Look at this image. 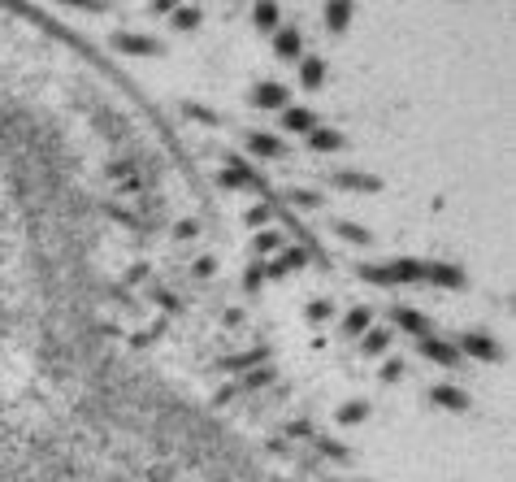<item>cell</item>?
Listing matches in <instances>:
<instances>
[{
	"label": "cell",
	"instance_id": "14",
	"mask_svg": "<svg viewBox=\"0 0 516 482\" xmlns=\"http://www.w3.org/2000/svg\"><path fill=\"white\" fill-rule=\"evenodd\" d=\"M247 144H252V152H256V157H278V152H282V144H278L273 135H261V131H256Z\"/></svg>",
	"mask_w": 516,
	"mask_h": 482
},
{
	"label": "cell",
	"instance_id": "12",
	"mask_svg": "<svg viewBox=\"0 0 516 482\" xmlns=\"http://www.w3.org/2000/svg\"><path fill=\"white\" fill-rule=\"evenodd\" d=\"M299 83L304 87H321L325 83V61H304L299 65Z\"/></svg>",
	"mask_w": 516,
	"mask_h": 482
},
{
	"label": "cell",
	"instance_id": "15",
	"mask_svg": "<svg viewBox=\"0 0 516 482\" xmlns=\"http://www.w3.org/2000/svg\"><path fill=\"white\" fill-rule=\"evenodd\" d=\"M221 183H226V187H252V174H247V165H239V161H235V165L221 174Z\"/></svg>",
	"mask_w": 516,
	"mask_h": 482
},
{
	"label": "cell",
	"instance_id": "28",
	"mask_svg": "<svg viewBox=\"0 0 516 482\" xmlns=\"http://www.w3.org/2000/svg\"><path fill=\"white\" fill-rule=\"evenodd\" d=\"M247 222H252V226H265V222H269V209H265V205H256V209L247 213Z\"/></svg>",
	"mask_w": 516,
	"mask_h": 482
},
{
	"label": "cell",
	"instance_id": "3",
	"mask_svg": "<svg viewBox=\"0 0 516 482\" xmlns=\"http://www.w3.org/2000/svg\"><path fill=\"white\" fill-rule=\"evenodd\" d=\"M334 187H343V191H378L382 183L373 179V174H351V170H339V174H334Z\"/></svg>",
	"mask_w": 516,
	"mask_h": 482
},
{
	"label": "cell",
	"instance_id": "2",
	"mask_svg": "<svg viewBox=\"0 0 516 482\" xmlns=\"http://www.w3.org/2000/svg\"><path fill=\"white\" fill-rule=\"evenodd\" d=\"M252 105L256 109H282V105H287V87H282V83H261L252 91Z\"/></svg>",
	"mask_w": 516,
	"mask_h": 482
},
{
	"label": "cell",
	"instance_id": "29",
	"mask_svg": "<svg viewBox=\"0 0 516 482\" xmlns=\"http://www.w3.org/2000/svg\"><path fill=\"white\" fill-rule=\"evenodd\" d=\"M213 269H217V261H213V257H200V261H195V274H200V278H209Z\"/></svg>",
	"mask_w": 516,
	"mask_h": 482
},
{
	"label": "cell",
	"instance_id": "4",
	"mask_svg": "<svg viewBox=\"0 0 516 482\" xmlns=\"http://www.w3.org/2000/svg\"><path fill=\"white\" fill-rule=\"evenodd\" d=\"M347 22H351V0H325V27L339 35L347 31Z\"/></svg>",
	"mask_w": 516,
	"mask_h": 482
},
{
	"label": "cell",
	"instance_id": "19",
	"mask_svg": "<svg viewBox=\"0 0 516 482\" xmlns=\"http://www.w3.org/2000/svg\"><path fill=\"white\" fill-rule=\"evenodd\" d=\"M174 27L178 31H195L200 27V9H174Z\"/></svg>",
	"mask_w": 516,
	"mask_h": 482
},
{
	"label": "cell",
	"instance_id": "9",
	"mask_svg": "<svg viewBox=\"0 0 516 482\" xmlns=\"http://www.w3.org/2000/svg\"><path fill=\"white\" fill-rule=\"evenodd\" d=\"M334 235H343L351 243H373V231H365V226H356V222H334Z\"/></svg>",
	"mask_w": 516,
	"mask_h": 482
},
{
	"label": "cell",
	"instance_id": "7",
	"mask_svg": "<svg viewBox=\"0 0 516 482\" xmlns=\"http://www.w3.org/2000/svg\"><path fill=\"white\" fill-rule=\"evenodd\" d=\"M425 278H430V283H438V287H464V274L456 265H430Z\"/></svg>",
	"mask_w": 516,
	"mask_h": 482
},
{
	"label": "cell",
	"instance_id": "10",
	"mask_svg": "<svg viewBox=\"0 0 516 482\" xmlns=\"http://www.w3.org/2000/svg\"><path fill=\"white\" fill-rule=\"evenodd\" d=\"M460 343H464V352H469V357H486V361L495 357V343H490L486 335H464Z\"/></svg>",
	"mask_w": 516,
	"mask_h": 482
},
{
	"label": "cell",
	"instance_id": "21",
	"mask_svg": "<svg viewBox=\"0 0 516 482\" xmlns=\"http://www.w3.org/2000/svg\"><path fill=\"white\" fill-rule=\"evenodd\" d=\"M278 265H282V274H287V269H299V265H308V252H304V248H291Z\"/></svg>",
	"mask_w": 516,
	"mask_h": 482
},
{
	"label": "cell",
	"instance_id": "6",
	"mask_svg": "<svg viewBox=\"0 0 516 482\" xmlns=\"http://www.w3.org/2000/svg\"><path fill=\"white\" fill-rule=\"evenodd\" d=\"M308 148H317V152H339V148H343V135H339V131H325V126H313V131H308Z\"/></svg>",
	"mask_w": 516,
	"mask_h": 482
},
{
	"label": "cell",
	"instance_id": "18",
	"mask_svg": "<svg viewBox=\"0 0 516 482\" xmlns=\"http://www.w3.org/2000/svg\"><path fill=\"white\" fill-rule=\"evenodd\" d=\"M434 400L443 404V409H464V404H469V400H464L456 387H438V391H434Z\"/></svg>",
	"mask_w": 516,
	"mask_h": 482
},
{
	"label": "cell",
	"instance_id": "26",
	"mask_svg": "<svg viewBox=\"0 0 516 482\" xmlns=\"http://www.w3.org/2000/svg\"><path fill=\"white\" fill-rule=\"evenodd\" d=\"M61 5H74V9H91V13H100V9H105V0H61Z\"/></svg>",
	"mask_w": 516,
	"mask_h": 482
},
{
	"label": "cell",
	"instance_id": "23",
	"mask_svg": "<svg viewBox=\"0 0 516 482\" xmlns=\"http://www.w3.org/2000/svg\"><path fill=\"white\" fill-rule=\"evenodd\" d=\"M265 278H269V265H256V269H247V278H243V287H247V291H256V287H261V283H265Z\"/></svg>",
	"mask_w": 516,
	"mask_h": 482
},
{
	"label": "cell",
	"instance_id": "20",
	"mask_svg": "<svg viewBox=\"0 0 516 482\" xmlns=\"http://www.w3.org/2000/svg\"><path fill=\"white\" fill-rule=\"evenodd\" d=\"M395 317H399V326H404V331H412V335H425V317H421V313H408V309H399Z\"/></svg>",
	"mask_w": 516,
	"mask_h": 482
},
{
	"label": "cell",
	"instance_id": "27",
	"mask_svg": "<svg viewBox=\"0 0 516 482\" xmlns=\"http://www.w3.org/2000/svg\"><path fill=\"white\" fill-rule=\"evenodd\" d=\"M308 317H313V322H325V317H330V304H325V300L308 304Z\"/></svg>",
	"mask_w": 516,
	"mask_h": 482
},
{
	"label": "cell",
	"instance_id": "1",
	"mask_svg": "<svg viewBox=\"0 0 516 482\" xmlns=\"http://www.w3.org/2000/svg\"><path fill=\"white\" fill-rule=\"evenodd\" d=\"M117 53H135V57H161V44L148 35H117Z\"/></svg>",
	"mask_w": 516,
	"mask_h": 482
},
{
	"label": "cell",
	"instance_id": "5",
	"mask_svg": "<svg viewBox=\"0 0 516 482\" xmlns=\"http://www.w3.org/2000/svg\"><path fill=\"white\" fill-rule=\"evenodd\" d=\"M386 278H391V283H417V278H425V265L404 257V261H395L391 269H386Z\"/></svg>",
	"mask_w": 516,
	"mask_h": 482
},
{
	"label": "cell",
	"instance_id": "8",
	"mask_svg": "<svg viewBox=\"0 0 516 482\" xmlns=\"http://www.w3.org/2000/svg\"><path fill=\"white\" fill-rule=\"evenodd\" d=\"M252 18H256V27H261V31H273L278 27V5H273V0H256Z\"/></svg>",
	"mask_w": 516,
	"mask_h": 482
},
{
	"label": "cell",
	"instance_id": "13",
	"mask_svg": "<svg viewBox=\"0 0 516 482\" xmlns=\"http://www.w3.org/2000/svg\"><path fill=\"white\" fill-rule=\"evenodd\" d=\"M317 126V118H313V109H287V131H313Z\"/></svg>",
	"mask_w": 516,
	"mask_h": 482
},
{
	"label": "cell",
	"instance_id": "16",
	"mask_svg": "<svg viewBox=\"0 0 516 482\" xmlns=\"http://www.w3.org/2000/svg\"><path fill=\"white\" fill-rule=\"evenodd\" d=\"M421 348H425V357H434V361H443V365H451V361H456V348H447V343H438V339H425Z\"/></svg>",
	"mask_w": 516,
	"mask_h": 482
},
{
	"label": "cell",
	"instance_id": "24",
	"mask_svg": "<svg viewBox=\"0 0 516 482\" xmlns=\"http://www.w3.org/2000/svg\"><path fill=\"white\" fill-rule=\"evenodd\" d=\"M386 343H391V339H386V331H369L365 335V352H386Z\"/></svg>",
	"mask_w": 516,
	"mask_h": 482
},
{
	"label": "cell",
	"instance_id": "11",
	"mask_svg": "<svg viewBox=\"0 0 516 482\" xmlns=\"http://www.w3.org/2000/svg\"><path fill=\"white\" fill-rule=\"evenodd\" d=\"M273 53H278V57H299V31H278Z\"/></svg>",
	"mask_w": 516,
	"mask_h": 482
},
{
	"label": "cell",
	"instance_id": "17",
	"mask_svg": "<svg viewBox=\"0 0 516 482\" xmlns=\"http://www.w3.org/2000/svg\"><path fill=\"white\" fill-rule=\"evenodd\" d=\"M282 243H287V239H282V231H261V235H256V252H265V257H269V252H278Z\"/></svg>",
	"mask_w": 516,
	"mask_h": 482
},
{
	"label": "cell",
	"instance_id": "31",
	"mask_svg": "<svg viewBox=\"0 0 516 482\" xmlns=\"http://www.w3.org/2000/svg\"><path fill=\"white\" fill-rule=\"evenodd\" d=\"M152 9H157V13H174L178 0H152Z\"/></svg>",
	"mask_w": 516,
	"mask_h": 482
},
{
	"label": "cell",
	"instance_id": "22",
	"mask_svg": "<svg viewBox=\"0 0 516 482\" xmlns=\"http://www.w3.org/2000/svg\"><path fill=\"white\" fill-rule=\"evenodd\" d=\"M343 326H347L351 335H360V331L369 326V309H356V313H347V322H343Z\"/></svg>",
	"mask_w": 516,
	"mask_h": 482
},
{
	"label": "cell",
	"instance_id": "30",
	"mask_svg": "<svg viewBox=\"0 0 516 482\" xmlns=\"http://www.w3.org/2000/svg\"><path fill=\"white\" fill-rule=\"evenodd\" d=\"M195 231H200V226H195V222H183V226H178V231H174V235H178V239H191Z\"/></svg>",
	"mask_w": 516,
	"mask_h": 482
},
{
	"label": "cell",
	"instance_id": "25",
	"mask_svg": "<svg viewBox=\"0 0 516 482\" xmlns=\"http://www.w3.org/2000/svg\"><path fill=\"white\" fill-rule=\"evenodd\" d=\"M291 205H304V209H317V196H313V191H291Z\"/></svg>",
	"mask_w": 516,
	"mask_h": 482
}]
</instances>
